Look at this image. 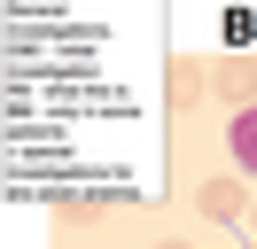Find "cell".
<instances>
[{"label":"cell","mask_w":257,"mask_h":249,"mask_svg":"<svg viewBox=\"0 0 257 249\" xmlns=\"http://www.w3.org/2000/svg\"><path fill=\"white\" fill-rule=\"evenodd\" d=\"M249 195L257 187L241 179V171H210V179L195 187V210H203L210 226H234V218H249Z\"/></svg>","instance_id":"obj_1"},{"label":"cell","mask_w":257,"mask_h":249,"mask_svg":"<svg viewBox=\"0 0 257 249\" xmlns=\"http://www.w3.org/2000/svg\"><path fill=\"white\" fill-rule=\"evenodd\" d=\"M210 86H218V101L241 117V109H257V62H241V55L218 62V78H210Z\"/></svg>","instance_id":"obj_2"},{"label":"cell","mask_w":257,"mask_h":249,"mask_svg":"<svg viewBox=\"0 0 257 249\" xmlns=\"http://www.w3.org/2000/svg\"><path fill=\"white\" fill-rule=\"evenodd\" d=\"M195 93H203V55H172V62H164V101L195 109Z\"/></svg>","instance_id":"obj_3"},{"label":"cell","mask_w":257,"mask_h":249,"mask_svg":"<svg viewBox=\"0 0 257 249\" xmlns=\"http://www.w3.org/2000/svg\"><path fill=\"white\" fill-rule=\"evenodd\" d=\"M226 140H234V171L257 187V109H241V117L226 125Z\"/></svg>","instance_id":"obj_4"},{"label":"cell","mask_w":257,"mask_h":249,"mask_svg":"<svg viewBox=\"0 0 257 249\" xmlns=\"http://www.w3.org/2000/svg\"><path fill=\"white\" fill-rule=\"evenodd\" d=\"M241 226H249V233H257V195H249V218H241Z\"/></svg>","instance_id":"obj_5"},{"label":"cell","mask_w":257,"mask_h":249,"mask_svg":"<svg viewBox=\"0 0 257 249\" xmlns=\"http://www.w3.org/2000/svg\"><path fill=\"white\" fill-rule=\"evenodd\" d=\"M156 249H187V241H156Z\"/></svg>","instance_id":"obj_6"}]
</instances>
